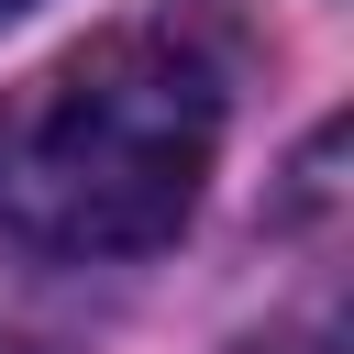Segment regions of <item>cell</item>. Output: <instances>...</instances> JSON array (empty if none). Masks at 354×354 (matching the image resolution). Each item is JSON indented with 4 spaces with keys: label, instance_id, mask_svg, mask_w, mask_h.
<instances>
[{
    "label": "cell",
    "instance_id": "6da1fadb",
    "mask_svg": "<svg viewBox=\"0 0 354 354\" xmlns=\"http://www.w3.org/2000/svg\"><path fill=\"white\" fill-rule=\"evenodd\" d=\"M221 77L177 33H88L0 100V232L33 254H155L210 177Z\"/></svg>",
    "mask_w": 354,
    "mask_h": 354
},
{
    "label": "cell",
    "instance_id": "277c9868",
    "mask_svg": "<svg viewBox=\"0 0 354 354\" xmlns=\"http://www.w3.org/2000/svg\"><path fill=\"white\" fill-rule=\"evenodd\" d=\"M0 354H22V343H0Z\"/></svg>",
    "mask_w": 354,
    "mask_h": 354
},
{
    "label": "cell",
    "instance_id": "3957f363",
    "mask_svg": "<svg viewBox=\"0 0 354 354\" xmlns=\"http://www.w3.org/2000/svg\"><path fill=\"white\" fill-rule=\"evenodd\" d=\"M11 11H33V0H0V22H11Z\"/></svg>",
    "mask_w": 354,
    "mask_h": 354
},
{
    "label": "cell",
    "instance_id": "7a4b0ae2",
    "mask_svg": "<svg viewBox=\"0 0 354 354\" xmlns=\"http://www.w3.org/2000/svg\"><path fill=\"white\" fill-rule=\"evenodd\" d=\"M243 354H321V343H243Z\"/></svg>",
    "mask_w": 354,
    "mask_h": 354
}]
</instances>
